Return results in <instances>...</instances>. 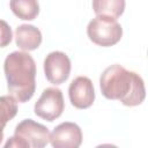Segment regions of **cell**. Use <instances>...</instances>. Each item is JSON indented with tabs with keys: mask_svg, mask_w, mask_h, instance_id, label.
<instances>
[{
	"mask_svg": "<svg viewBox=\"0 0 148 148\" xmlns=\"http://www.w3.org/2000/svg\"><path fill=\"white\" fill-rule=\"evenodd\" d=\"M17 113V102L10 95L0 96V127L5 128L6 124Z\"/></svg>",
	"mask_w": 148,
	"mask_h": 148,
	"instance_id": "7c38bea8",
	"label": "cell"
},
{
	"mask_svg": "<svg viewBox=\"0 0 148 148\" xmlns=\"http://www.w3.org/2000/svg\"><path fill=\"white\" fill-rule=\"evenodd\" d=\"M64 109L65 102L62 92L56 87H49L44 89L34 106L35 114L47 121H53L59 118L62 114Z\"/></svg>",
	"mask_w": 148,
	"mask_h": 148,
	"instance_id": "5b68a950",
	"label": "cell"
},
{
	"mask_svg": "<svg viewBox=\"0 0 148 148\" xmlns=\"http://www.w3.org/2000/svg\"><path fill=\"white\" fill-rule=\"evenodd\" d=\"M50 142L46 126L32 119H23L15 127L14 135L5 143V148H43Z\"/></svg>",
	"mask_w": 148,
	"mask_h": 148,
	"instance_id": "3957f363",
	"label": "cell"
},
{
	"mask_svg": "<svg viewBox=\"0 0 148 148\" xmlns=\"http://www.w3.org/2000/svg\"><path fill=\"white\" fill-rule=\"evenodd\" d=\"M50 143L54 148H77L82 143V132L79 125L65 121L50 133Z\"/></svg>",
	"mask_w": 148,
	"mask_h": 148,
	"instance_id": "52a82bcc",
	"label": "cell"
},
{
	"mask_svg": "<svg viewBox=\"0 0 148 148\" xmlns=\"http://www.w3.org/2000/svg\"><path fill=\"white\" fill-rule=\"evenodd\" d=\"M92 9L96 15L118 18L125 10V0H92Z\"/></svg>",
	"mask_w": 148,
	"mask_h": 148,
	"instance_id": "8fae6325",
	"label": "cell"
},
{
	"mask_svg": "<svg viewBox=\"0 0 148 148\" xmlns=\"http://www.w3.org/2000/svg\"><path fill=\"white\" fill-rule=\"evenodd\" d=\"M7 90L16 102L25 103L36 90V62L25 51H14L3 62Z\"/></svg>",
	"mask_w": 148,
	"mask_h": 148,
	"instance_id": "7a4b0ae2",
	"label": "cell"
},
{
	"mask_svg": "<svg viewBox=\"0 0 148 148\" xmlns=\"http://www.w3.org/2000/svg\"><path fill=\"white\" fill-rule=\"evenodd\" d=\"M68 97L76 109H88L95 101V89L91 80L87 76L75 77L68 87Z\"/></svg>",
	"mask_w": 148,
	"mask_h": 148,
	"instance_id": "ba28073f",
	"label": "cell"
},
{
	"mask_svg": "<svg viewBox=\"0 0 148 148\" xmlns=\"http://www.w3.org/2000/svg\"><path fill=\"white\" fill-rule=\"evenodd\" d=\"M12 39L13 32L9 24L6 21L0 20V47H6L7 45H9Z\"/></svg>",
	"mask_w": 148,
	"mask_h": 148,
	"instance_id": "4fadbf2b",
	"label": "cell"
},
{
	"mask_svg": "<svg viewBox=\"0 0 148 148\" xmlns=\"http://www.w3.org/2000/svg\"><path fill=\"white\" fill-rule=\"evenodd\" d=\"M9 7L20 20L32 21L39 14L38 0H10Z\"/></svg>",
	"mask_w": 148,
	"mask_h": 148,
	"instance_id": "30bf717a",
	"label": "cell"
},
{
	"mask_svg": "<svg viewBox=\"0 0 148 148\" xmlns=\"http://www.w3.org/2000/svg\"><path fill=\"white\" fill-rule=\"evenodd\" d=\"M71 68L68 56L61 51L50 52L44 59V73L46 80L52 84L64 83L71 74Z\"/></svg>",
	"mask_w": 148,
	"mask_h": 148,
	"instance_id": "8992f818",
	"label": "cell"
},
{
	"mask_svg": "<svg viewBox=\"0 0 148 148\" xmlns=\"http://www.w3.org/2000/svg\"><path fill=\"white\" fill-rule=\"evenodd\" d=\"M99 87L105 98L120 101L126 106L140 105L146 97L142 77L118 64L104 69L99 77Z\"/></svg>",
	"mask_w": 148,
	"mask_h": 148,
	"instance_id": "6da1fadb",
	"label": "cell"
},
{
	"mask_svg": "<svg viewBox=\"0 0 148 148\" xmlns=\"http://www.w3.org/2000/svg\"><path fill=\"white\" fill-rule=\"evenodd\" d=\"M89 39L99 46L108 47L117 44L123 36V28L117 18L96 15L87 25Z\"/></svg>",
	"mask_w": 148,
	"mask_h": 148,
	"instance_id": "277c9868",
	"label": "cell"
},
{
	"mask_svg": "<svg viewBox=\"0 0 148 148\" xmlns=\"http://www.w3.org/2000/svg\"><path fill=\"white\" fill-rule=\"evenodd\" d=\"M2 140H3V128L0 127V145H1Z\"/></svg>",
	"mask_w": 148,
	"mask_h": 148,
	"instance_id": "5bb4252c",
	"label": "cell"
},
{
	"mask_svg": "<svg viewBox=\"0 0 148 148\" xmlns=\"http://www.w3.org/2000/svg\"><path fill=\"white\" fill-rule=\"evenodd\" d=\"M15 42L22 51H34L42 43V32L31 24H21L15 30Z\"/></svg>",
	"mask_w": 148,
	"mask_h": 148,
	"instance_id": "9c48e42d",
	"label": "cell"
}]
</instances>
